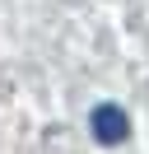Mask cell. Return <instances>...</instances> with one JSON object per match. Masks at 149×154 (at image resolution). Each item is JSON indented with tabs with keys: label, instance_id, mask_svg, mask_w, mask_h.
<instances>
[{
	"label": "cell",
	"instance_id": "obj_1",
	"mask_svg": "<svg viewBox=\"0 0 149 154\" xmlns=\"http://www.w3.org/2000/svg\"><path fill=\"white\" fill-rule=\"evenodd\" d=\"M89 131H93L98 145H126L130 140V117H126V107H117V103H98L89 112Z\"/></svg>",
	"mask_w": 149,
	"mask_h": 154
}]
</instances>
